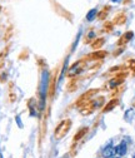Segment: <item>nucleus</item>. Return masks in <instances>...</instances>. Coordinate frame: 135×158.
Listing matches in <instances>:
<instances>
[{
    "mask_svg": "<svg viewBox=\"0 0 135 158\" xmlns=\"http://www.w3.org/2000/svg\"><path fill=\"white\" fill-rule=\"evenodd\" d=\"M87 65H88V62L85 60V59H79V60H76L75 63H73L72 65H70L66 70V77L68 78H74V77H78V75H80L83 71L87 69Z\"/></svg>",
    "mask_w": 135,
    "mask_h": 158,
    "instance_id": "obj_3",
    "label": "nucleus"
},
{
    "mask_svg": "<svg viewBox=\"0 0 135 158\" xmlns=\"http://www.w3.org/2000/svg\"><path fill=\"white\" fill-rule=\"evenodd\" d=\"M128 74H129V73H128V70H125V71H120V73H118V74H115V75H113V78L108 81L106 85L109 87L110 90H113V89H115V88L120 87V85H123V83L125 82V79H126Z\"/></svg>",
    "mask_w": 135,
    "mask_h": 158,
    "instance_id": "obj_6",
    "label": "nucleus"
},
{
    "mask_svg": "<svg viewBox=\"0 0 135 158\" xmlns=\"http://www.w3.org/2000/svg\"><path fill=\"white\" fill-rule=\"evenodd\" d=\"M125 50V47H119V49H116V50H114L113 52V56H118V55H120Z\"/></svg>",
    "mask_w": 135,
    "mask_h": 158,
    "instance_id": "obj_28",
    "label": "nucleus"
},
{
    "mask_svg": "<svg viewBox=\"0 0 135 158\" xmlns=\"http://www.w3.org/2000/svg\"><path fill=\"white\" fill-rule=\"evenodd\" d=\"M114 154H115V147H113L111 144L106 146L103 149V152H101V157L103 158H111V157H114Z\"/></svg>",
    "mask_w": 135,
    "mask_h": 158,
    "instance_id": "obj_17",
    "label": "nucleus"
},
{
    "mask_svg": "<svg viewBox=\"0 0 135 158\" xmlns=\"http://www.w3.org/2000/svg\"><path fill=\"white\" fill-rule=\"evenodd\" d=\"M9 100H10V103H14L16 100V94L14 92H9Z\"/></svg>",
    "mask_w": 135,
    "mask_h": 158,
    "instance_id": "obj_29",
    "label": "nucleus"
},
{
    "mask_svg": "<svg viewBox=\"0 0 135 158\" xmlns=\"http://www.w3.org/2000/svg\"><path fill=\"white\" fill-rule=\"evenodd\" d=\"M119 103H120L119 98H113V99H110L109 102H108V103H106V104L103 107L101 113H108V112L113 111V109L115 108V107H118V105H119Z\"/></svg>",
    "mask_w": 135,
    "mask_h": 158,
    "instance_id": "obj_12",
    "label": "nucleus"
},
{
    "mask_svg": "<svg viewBox=\"0 0 135 158\" xmlns=\"http://www.w3.org/2000/svg\"><path fill=\"white\" fill-rule=\"evenodd\" d=\"M37 64L39 65L40 69H45V68L48 67V64H46L45 59H44V58H41V56H37Z\"/></svg>",
    "mask_w": 135,
    "mask_h": 158,
    "instance_id": "obj_24",
    "label": "nucleus"
},
{
    "mask_svg": "<svg viewBox=\"0 0 135 158\" xmlns=\"http://www.w3.org/2000/svg\"><path fill=\"white\" fill-rule=\"evenodd\" d=\"M5 65V62L4 60H0V70H1L3 69V67Z\"/></svg>",
    "mask_w": 135,
    "mask_h": 158,
    "instance_id": "obj_30",
    "label": "nucleus"
},
{
    "mask_svg": "<svg viewBox=\"0 0 135 158\" xmlns=\"http://www.w3.org/2000/svg\"><path fill=\"white\" fill-rule=\"evenodd\" d=\"M126 20H128V15H126L125 10H123V11H119L116 15L113 18L111 21H113V24H114V25L120 26V25H124L126 23Z\"/></svg>",
    "mask_w": 135,
    "mask_h": 158,
    "instance_id": "obj_11",
    "label": "nucleus"
},
{
    "mask_svg": "<svg viewBox=\"0 0 135 158\" xmlns=\"http://www.w3.org/2000/svg\"><path fill=\"white\" fill-rule=\"evenodd\" d=\"M130 2H131V0H124V2H123V3H124V4H125V5H126V4H129V3H130Z\"/></svg>",
    "mask_w": 135,
    "mask_h": 158,
    "instance_id": "obj_31",
    "label": "nucleus"
},
{
    "mask_svg": "<svg viewBox=\"0 0 135 158\" xmlns=\"http://www.w3.org/2000/svg\"><path fill=\"white\" fill-rule=\"evenodd\" d=\"M104 103H105V97H103V96L98 97V98H93L90 102H88L80 109V113L83 114V116H90V114H93L96 109L101 108V107L104 105Z\"/></svg>",
    "mask_w": 135,
    "mask_h": 158,
    "instance_id": "obj_1",
    "label": "nucleus"
},
{
    "mask_svg": "<svg viewBox=\"0 0 135 158\" xmlns=\"http://www.w3.org/2000/svg\"><path fill=\"white\" fill-rule=\"evenodd\" d=\"M6 81H8V71L0 73V83H5Z\"/></svg>",
    "mask_w": 135,
    "mask_h": 158,
    "instance_id": "obj_27",
    "label": "nucleus"
},
{
    "mask_svg": "<svg viewBox=\"0 0 135 158\" xmlns=\"http://www.w3.org/2000/svg\"><path fill=\"white\" fill-rule=\"evenodd\" d=\"M0 11H1V6H0Z\"/></svg>",
    "mask_w": 135,
    "mask_h": 158,
    "instance_id": "obj_33",
    "label": "nucleus"
},
{
    "mask_svg": "<svg viewBox=\"0 0 135 158\" xmlns=\"http://www.w3.org/2000/svg\"><path fill=\"white\" fill-rule=\"evenodd\" d=\"M81 77H79L78 75V78L76 77H74V78H70V81H69V83H68V92H74V90H76L78 89V87H79V83H80V81H81Z\"/></svg>",
    "mask_w": 135,
    "mask_h": 158,
    "instance_id": "obj_13",
    "label": "nucleus"
},
{
    "mask_svg": "<svg viewBox=\"0 0 135 158\" xmlns=\"http://www.w3.org/2000/svg\"><path fill=\"white\" fill-rule=\"evenodd\" d=\"M111 158H120V157H111Z\"/></svg>",
    "mask_w": 135,
    "mask_h": 158,
    "instance_id": "obj_32",
    "label": "nucleus"
},
{
    "mask_svg": "<svg viewBox=\"0 0 135 158\" xmlns=\"http://www.w3.org/2000/svg\"><path fill=\"white\" fill-rule=\"evenodd\" d=\"M126 68L131 70V75L135 77V59H129L126 62Z\"/></svg>",
    "mask_w": 135,
    "mask_h": 158,
    "instance_id": "obj_22",
    "label": "nucleus"
},
{
    "mask_svg": "<svg viewBox=\"0 0 135 158\" xmlns=\"http://www.w3.org/2000/svg\"><path fill=\"white\" fill-rule=\"evenodd\" d=\"M95 38H96V37H95L94 29H93V28H91V29L89 30V33H88V34L84 37V39H83V43H84V44H91V43H93V40H94Z\"/></svg>",
    "mask_w": 135,
    "mask_h": 158,
    "instance_id": "obj_18",
    "label": "nucleus"
},
{
    "mask_svg": "<svg viewBox=\"0 0 135 158\" xmlns=\"http://www.w3.org/2000/svg\"><path fill=\"white\" fill-rule=\"evenodd\" d=\"M72 124H73L72 119H69V118L63 119L60 123L56 126V128H55V131H54V138H55L56 141L63 139V138L69 133L70 128H72Z\"/></svg>",
    "mask_w": 135,
    "mask_h": 158,
    "instance_id": "obj_2",
    "label": "nucleus"
},
{
    "mask_svg": "<svg viewBox=\"0 0 135 158\" xmlns=\"http://www.w3.org/2000/svg\"><path fill=\"white\" fill-rule=\"evenodd\" d=\"M105 38H103V37H100V38H95L94 40H93V43L90 44V47H91V49L93 50H100L101 48H103V45L105 44Z\"/></svg>",
    "mask_w": 135,
    "mask_h": 158,
    "instance_id": "obj_16",
    "label": "nucleus"
},
{
    "mask_svg": "<svg viewBox=\"0 0 135 158\" xmlns=\"http://www.w3.org/2000/svg\"><path fill=\"white\" fill-rule=\"evenodd\" d=\"M134 38V32L131 30H128L125 32L124 34H122V37H120L116 41V47H125L128 43H129L131 39Z\"/></svg>",
    "mask_w": 135,
    "mask_h": 158,
    "instance_id": "obj_9",
    "label": "nucleus"
},
{
    "mask_svg": "<svg viewBox=\"0 0 135 158\" xmlns=\"http://www.w3.org/2000/svg\"><path fill=\"white\" fill-rule=\"evenodd\" d=\"M60 70V65L56 67L53 71L50 77H49V83H48V90H46V98L49 100V104L53 100V97L55 96V89H56V81H58V74Z\"/></svg>",
    "mask_w": 135,
    "mask_h": 158,
    "instance_id": "obj_4",
    "label": "nucleus"
},
{
    "mask_svg": "<svg viewBox=\"0 0 135 158\" xmlns=\"http://www.w3.org/2000/svg\"><path fill=\"white\" fill-rule=\"evenodd\" d=\"M99 92H100L99 88H93V89H89L87 92H84L83 94L75 100V107H76V108H79V109H81L83 107L87 104L88 102H90V100L93 99Z\"/></svg>",
    "mask_w": 135,
    "mask_h": 158,
    "instance_id": "obj_5",
    "label": "nucleus"
},
{
    "mask_svg": "<svg viewBox=\"0 0 135 158\" xmlns=\"http://www.w3.org/2000/svg\"><path fill=\"white\" fill-rule=\"evenodd\" d=\"M10 47H11V44L9 43V44L4 48V49L1 50V52H0V60H4V59L6 58V56H8L9 52H10Z\"/></svg>",
    "mask_w": 135,
    "mask_h": 158,
    "instance_id": "obj_21",
    "label": "nucleus"
},
{
    "mask_svg": "<svg viewBox=\"0 0 135 158\" xmlns=\"http://www.w3.org/2000/svg\"><path fill=\"white\" fill-rule=\"evenodd\" d=\"M88 132H89V127H81L79 131H78L75 134H74V137H73V144H72V149L75 147V144L78 142H80L85 135L88 134Z\"/></svg>",
    "mask_w": 135,
    "mask_h": 158,
    "instance_id": "obj_10",
    "label": "nucleus"
},
{
    "mask_svg": "<svg viewBox=\"0 0 135 158\" xmlns=\"http://www.w3.org/2000/svg\"><path fill=\"white\" fill-rule=\"evenodd\" d=\"M114 24H113V21H110V20H106V21H104V24H103V29H101V32L103 33H111L113 30H114Z\"/></svg>",
    "mask_w": 135,
    "mask_h": 158,
    "instance_id": "obj_19",
    "label": "nucleus"
},
{
    "mask_svg": "<svg viewBox=\"0 0 135 158\" xmlns=\"http://www.w3.org/2000/svg\"><path fill=\"white\" fill-rule=\"evenodd\" d=\"M128 152V144H126V142L123 141V142H120L119 144L115 147V153L119 156V157H123L125 156Z\"/></svg>",
    "mask_w": 135,
    "mask_h": 158,
    "instance_id": "obj_15",
    "label": "nucleus"
},
{
    "mask_svg": "<svg viewBox=\"0 0 135 158\" xmlns=\"http://www.w3.org/2000/svg\"><path fill=\"white\" fill-rule=\"evenodd\" d=\"M28 56H29V50H28V49H24L23 52L20 53L19 59H20V60H25V59L28 58Z\"/></svg>",
    "mask_w": 135,
    "mask_h": 158,
    "instance_id": "obj_26",
    "label": "nucleus"
},
{
    "mask_svg": "<svg viewBox=\"0 0 135 158\" xmlns=\"http://www.w3.org/2000/svg\"><path fill=\"white\" fill-rule=\"evenodd\" d=\"M13 26L10 25V26H8V29H6V32H5V34H4V41H8L10 38H11V35H13Z\"/></svg>",
    "mask_w": 135,
    "mask_h": 158,
    "instance_id": "obj_25",
    "label": "nucleus"
},
{
    "mask_svg": "<svg viewBox=\"0 0 135 158\" xmlns=\"http://www.w3.org/2000/svg\"><path fill=\"white\" fill-rule=\"evenodd\" d=\"M124 88H125L124 85H120V87L113 89V90L110 92V98H111V99H113V98H119V96L124 92Z\"/></svg>",
    "mask_w": 135,
    "mask_h": 158,
    "instance_id": "obj_20",
    "label": "nucleus"
},
{
    "mask_svg": "<svg viewBox=\"0 0 135 158\" xmlns=\"http://www.w3.org/2000/svg\"><path fill=\"white\" fill-rule=\"evenodd\" d=\"M96 15H98V9H96V8L91 9V10L87 14V20H88V21L94 20V19H96Z\"/></svg>",
    "mask_w": 135,
    "mask_h": 158,
    "instance_id": "obj_23",
    "label": "nucleus"
},
{
    "mask_svg": "<svg viewBox=\"0 0 135 158\" xmlns=\"http://www.w3.org/2000/svg\"><path fill=\"white\" fill-rule=\"evenodd\" d=\"M108 55H109V53L106 52V50L100 49V50H94L93 53H90L88 55L83 56V59H85L87 62H100L104 58H106Z\"/></svg>",
    "mask_w": 135,
    "mask_h": 158,
    "instance_id": "obj_7",
    "label": "nucleus"
},
{
    "mask_svg": "<svg viewBox=\"0 0 135 158\" xmlns=\"http://www.w3.org/2000/svg\"><path fill=\"white\" fill-rule=\"evenodd\" d=\"M50 4H51V6H53V9H54L55 13H58L60 17L68 19L69 21H73V14H70L65 8H63V6L58 2H56V0H50Z\"/></svg>",
    "mask_w": 135,
    "mask_h": 158,
    "instance_id": "obj_8",
    "label": "nucleus"
},
{
    "mask_svg": "<svg viewBox=\"0 0 135 158\" xmlns=\"http://www.w3.org/2000/svg\"><path fill=\"white\" fill-rule=\"evenodd\" d=\"M110 10H111V6H110V5H104L103 8L98 11L96 19H98V20H100V21H101V20H105L106 18H108Z\"/></svg>",
    "mask_w": 135,
    "mask_h": 158,
    "instance_id": "obj_14",
    "label": "nucleus"
}]
</instances>
